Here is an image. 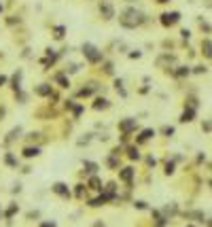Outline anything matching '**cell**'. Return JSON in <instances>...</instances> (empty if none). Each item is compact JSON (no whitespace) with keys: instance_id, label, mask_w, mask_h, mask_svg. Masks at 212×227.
<instances>
[{"instance_id":"obj_1","label":"cell","mask_w":212,"mask_h":227,"mask_svg":"<svg viewBox=\"0 0 212 227\" xmlns=\"http://www.w3.org/2000/svg\"><path fill=\"white\" fill-rule=\"evenodd\" d=\"M144 21V15L140 13V11H136V9H125L123 13H121V17H119V23L123 26V28H136V26H140Z\"/></svg>"},{"instance_id":"obj_2","label":"cell","mask_w":212,"mask_h":227,"mask_svg":"<svg viewBox=\"0 0 212 227\" xmlns=\"http://www.w3.org/2000/svg\"><path fill=\"white\" fill-rule=\"evenodd\" d=\"M83 53H85V57H87L89 62H100V59H102V53H100L93 45H89V43L83 45Z\"/></svg>"},{"instance_id":"obj_3","label":"cell","mask_w":212,"mask_h":227,"mask_svg":"<svg viewBox=\"0 0 212 227\" xmlns=\"http://www.w3.org/2000/svg\"><path fill=\"white\" fill-rule=\"evenodd\" d=\"M178 19H180V13H176V11H174V13H163V15H161V23H163V26H174Z\"/></svg>"},{"instance_id":"obj_4","label":"cell","mask_w":212,"mask_h":227,"mask_svg":"<svg viewBox=\"0 0 212 227\" xmlns=\"http://www.w3.org/2000/svg\"><path fill=\"white\" fill-rule=\"evenodd\" d=\"M53 191H55V193H59V195H64V197H68V195H70V191H68V187H66L64 182H55Z\"/></svg>"},{"instance_id":"obj_5","label":"cell","mask_w":212,"mask_h":227,"mask_svg":"<svg viewBox=\"0 0 212 227\" xmlns=\"http://www.w3.org/2000/svg\"><path fill=\"white\" fill-rule=\"evenodd\" d=\"M100 13H104V17H106V19H110L115 11H113V6H110V4H106V2H104V4H100Z\"/></svg>"},{"instance_id":"obj_6","label":"cell","mask_w":212,"mask_h":227,"mask_svg":"<svg viewBox=\"0 0 212 227\" xmlns=\"http://www.w3.org/2000/svg\"><path fill=\"white\" fill-rule=\"evenodd\" d=\"M202 49H204V55H206V57H212V43L208 38L202 43Z\"/></svg>"},{"instance_id":"obj_7","label":"cell","mask_w":212,"mask_h":227,"mask_svg":"<svg viewBox=\"0 0 212 227\" xmlns=\"http://www.w3.org/2000/svg\"><path fill=\"white\" fill-rule=\"evenodd\" d=\"M131 128H136V119H127V121L121 123V130H123V132H129Z\"/></svg>"},{"instance_id":"obj_8","label":"cell","mask_w":212,"mask_h":227,"mask_svg":"<svg viewBox=\"0 0 212 227\" xmlns=\"http://www.w3.org/2000/svg\"><path fill=\"white\" fill-rule=\"evenodd\" d=\"M193 115H195V113H193V110L189 108V110H185V113H182L180 121H182V123H187V121H191V119H193Z\"/></svg>"},{"instance_id":"obj_9","label":"cell","mask_w":212,"mask_h":227,"mask_svg":"<svg viewBox=\"0 0 212 227\" xmlns=\"http://www.w3.org/2000/svg\"><path fill=\"white\" fill-rule=\"evenodd\" d=\"M38 153H41V151H38L36 146H34V149H32V146H28V149L23 151V155H26V157H36Z\"/></svg>"},{"instance_id":"obj_10","label":"cell","mask_w":212,"mask_h":227,"mask_svg":"<svg viewBox=\"0 0 212 227\" xmlns=\"http://www.w3.org/2000/svg\"><path fill=\"white\" fill-rule=\"evenodd\" d=\"M131 176H134V170H131V168H125V170H123V172H121V178H123V181H131Z\"/></svg>"},{"instance_id":"obj_11","label":"cell","mask_w":212,"mask_h":227,"mask_svg":"<svg viewBox=\"0 0 212 227\" xmlns=\"http://www.w3.org/2000/svg\"><path fill=\"white\" fill-rule=\"evenodd\" d=\"M151 136H155V132H153V130H144V132L140 134V138H138V140H140V142H144V140H149Z\"/></svg>"},{"instance_id":"obj_12","label":"cell","mask_w":212,"mask_h":227,"mask_svg":"<svg viewBox=\"0 0 212 227\" xmlns=\"http://www.w3.org/2000/svg\"><path fill=\"white\" fill-rule=\"evenodd\" d=\"M106 202V195H102V197H95V200H91V206H102Z\"/></svg>"},{"instance_id":"obj_13","label":"cell","mask_w":212,"mask_h":227,"mask_svg":"<svg viewBox=\"0 0 212 227\" xmlns=\"http://www.w3.org/2000/svg\"><path fill=\"white\" fill-rule=\"evenodd\" d=\"M36 91H38L41 95H47V93H51V87H49V85H41Z\"/></svg>"},{"instance_id":"obj_14","label":"cell","mask_w":212,"mask_h":227,"mask_svg":"<svg viewBox=\"0 0 212 227\" xmlns=\"http://www.w3.org/2000/svg\"><path fill=\"white\" fill-rule=\"evenodd\" d=\"M106 106H108V100H98V102H95V108H98V110H100V108H106Z\"/></svg>"},{"instance_id":"obj_15","label":"cell","mask_w":212,"mask_h":227,"mask_svg":"<svg viewBox=\"0 0 212 227\" xmlns=\"http://www.w3.org/2000/svg\"><path fill=\"white\" fill-rule=\"evenodd\" d=\"M129 157H131V159H138V157H140V153H138V149H136V146H131V149H129Z\"/></svg>"},{"instance_id":"obj_16","label":"cell","mask_w":212,"mask_h":227,"mask_svg":"<svg viewBox=\"0 0 212 227\" xmlns=\"http://www.w3.org/2000/svg\"><path fill=\"white\" fill-rule=\"evenodd\" d=\"M189 217H191V219H195V221H199V223L204 221V214H202V212H191Z\"/></svg>"},{"instance_id":"obj_17","label":"cell","mask_w":212,"mask_h":227,"mask_svg":"<svg viewBox=\"0 0 212 227\" xmlns=\"http://www.w3.org/2000/svg\"><path fill=\"white\" fill-rule=\"evenodd\" d=\"M85 168H87L89 172H95V170H98V166H95V164H91V161H85Z\"/></svg>"},{"instance_id":"obj_18","label":"cell","mask_w":212,"mask_h":227,"mask_svg":"<svg viewBox=\"0 0 212 227\" xmlns=\"http://www.w3.org/2000/svg\"><path fill=\"white\" fill-rule=\"evenodd\" d=\"M185 74H189V68H180V70H176V77H185Z\"/></svg>"},{"instance_id":"obj_19","label":"cell","mask_w":212,"mask_h":227,"mask_svg":"<svg viewBox=\"0 0 212 227\" xmlns=\"http://www.w3.org/2000/svg\"><path fill=\"white\" fill-rule=\"evenodd\" d=\"M57 83H59L62 87H68V81H66V77H62V74L57 77Z\"/></svg>"},{"instance_id":"obj_20","label":"cell","mask_w":212,"mask_h":227,"mask_svg":"<svg viewBox=\"0 0 212 227\" xmlns=\"http://www.w3.org/2000/svg\"><path fill=\"white\" fill-rule=\"evenodd\" d=\"M89 185H91L93 189H102V187H100V181H98V178H91V181H89Z\"/></svg>"},{"instance_id":"obj_21","label":"cell","mask_w":212,"mask_h":227,"mask_svg":"<svg viewBox=\"0 0 212 227\" xmlns=\"http://www.w3.org/2000/svg\"><path fill=\"white\" fill-rule=\"evenodd\" d=\"M163 134H166V136H172V134H174V128H163Z\"/></svg>"},{"instance_id":"obj_22","label":"cell","mask_w":212,"mask_h":227,"mask_svg":"<svg viewBox=\"0 0 212 227\" xmlns=\"http://www.w3.org/2000/svg\"><path fill=\"white\" fill-rule=\"evenodd\" d=\"M172 172H174V164H168L166 166V174H172Z\"/></svg>"},{"instance_id":"obj_23","label":"cell","mask_w":212,"mask_h":227,"mask_svg":"<svg viewBox=\"0 0 212 227\" xmlns=\"http://www.w3.org/2000/svg\"><path fill=\"white\" fill-rule=\"evenodd\" d=\"M55 32H57V36H59V38L64 36V28H62V26H59V28H55Z\"/></svg>"},{"instance_id":"obj_24","label":"cell","mask_w":212,"mask_h":227,"mask_svg":"<svg viewBox=\"0 0 212 227\" xmlns=\"http://www.w3.org/2000/svg\"><path fill=\"white\" fill-rule=\"evenodd\" d=\"M180 34H182V38H189V36H191V32H189V30H182Z\"/></svg>"},{"instance_id":"obj_25","label":"cell","mask_w":212,"mask_h":227,"mask_svg":"<svg viewBox=\"0 0 212 227\" xmlns=\"http://www.w3.org/2000/svg\"><path fill=\"white\" fill-rule=\"evenodd\" d=\"M195 72H197V74H202V72H206V68H204V66H197V68H195Z\"/></svg>"},{"instance_id":"obj_26","label":"cell","mask_w":212,"mask_h":227,"mask_svg":"<svg viewBox=\"0 0 212 227\" xmlns=\"http://www.w3.org/2000/svg\"><path fill=\"white\" fill-rule=\"evenodd\" d=\"M15 210H17V206H11V208H9V212H6V217H11V214H13Z\"/></svg>"},{"instance_id":"obj_27","label":"cell","mask_w":212,"mask_h":227,"mask_svg":"<svg viewBox=\"0 0 212 227\" xmlns=\"http://www.w3.org/2000/svg\"><path fill=\"white\" fill-rule=\"evenodd\" d=\"M41 227H55V223H42Z\"/></svg>"},{"instance_id":"obj_28","label":"cell","mask_w":212,"mask_h":227,"mask_svg":"<svg viewBox=\"0 0 212 227\" xmlns=\"http://www.w3.org/2000/svg\"><path fill=\"white\" fill-rule=\"evenodd\" d=\"M4 81H6V79H4V77H0V85H2V83H4Z\"/></svg>"},{"instance_id":"obj_29","label":"cell","mask_w":212,"mask_h":227,"mask_svg":"<svg viewBox=\"0 0 212 227\" xmlns=\"http://www.w3.org/2000/svg\"><path fill=\"white\" fill-rule=\"evenodd\" d=\"M157 2H161V4H163V2H170V0H157Z\"/></svg>"},{"instance_id":"obj_30","label":"cell","mask_w":212,"mask_h":227,"mask_svg":"<svg viewBox=\"0 0 212 227\" xmlns=\"http://www.w3.org/2000/svg\"><path fill=\"white\" fill-rule=\"evenodd\" d=\"M189 227H193V225H189Z\"/></svg>"},{"instance_id":"obj_31","label":"cell","mask_w":212,"mask_h":227,"mask_svg":"<svg viewBox=\"0 0 212 227\" xmlns=\"http://www.w3.org/2000/svg\"><path fill=\"white\" fill-rule=\"evenodd\" d=\"M210 185H212V181H210Z\"/></svg>"}]
</instances>
